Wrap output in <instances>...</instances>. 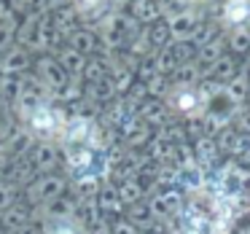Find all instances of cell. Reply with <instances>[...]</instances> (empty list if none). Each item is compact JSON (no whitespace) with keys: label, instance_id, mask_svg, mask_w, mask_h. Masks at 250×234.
<instances>
[{"label":"cell","instance_id":"obj_14","mask_svg":"<svg viewBox=\"0 0 250 234\" xmlns=\"http://www.w3.org/2000/svg\"><path fill=\"white\" fill-rule=\"evenodd\" d=\"M41 232L43 234H86L76 218H49V221H41Z\"/></svg>","mask_w":250,"mask_h":234},{"label":"cell","instance_id":"obj_9","mask_svg":"<svg viewBox=\"0 0 250 234\" xmlns=\"http://www.w3.org/2000/svg\"><path fill=\"white\" fill-rule=\"evenodd\" d=\"M94 202H97L100 213H103L105 218H108V215H119V213L124 210L121 196H119V191H116V183H108V180L100 183L97 194H94Z\"/></svg>","mask_w":250,"mask_h":234},{"label":"cell","instance_id":"obj_28","mask_svg":"<svg viewBox=\"0 0 250 234\" xmlns=\"http://www.w3.org/2000/svg\"><path fill=\"white\" fill-rule=\"evenodd\" d=\"M0 234H8V232H3V229H0Z\"/></svg>","mask_w":250,"mask_h":234},{"label":"cell","instance_id":"obj_18","mask_svg":"<svg viewBox=\"0 0 250 234\" xmlns=\"http://www.w3.org/2000/svg\"><path fill=\"white\" fill-rule=\"evenodd\" d=\"M17 27H19V19L17 17L6 19V22H0V54L17 43Z\"/></svg>","mask_w":250,"mask_h":234},{"label":"cell","instance_id":"obj_22","mask_svg":"<svg viewBox=\"0 0 250 234\" xmlns=\"http://www.w3.org/2000/svg\"><path fill=\"white\" fill-rule=\"evenodd\" d=\"M167 27H169V33H172L175 38H188V35L194 33V19L191 17H175Z\"/></svg>","mask_w":250,"mask_h":234},{"label":"cell","instance_id":"obj_6","mask_svg":"<svg viewBox=\"0 0 250 234\" xmlns=\"http://www.w3.org/2000/svg\"><path fill=\"white\" fill-rule=\"evenodd\" d=\"M27 223H35V215H33V207L22 199H19L17 205H11L8 210L0 213V229L8 232V234L19 232V229L27 226Z\"/></svg>","mask_w":250,"mask_h":234},{"label":"cell","instance_id":"obj_20","mask_svg":"<svg viewBox=\"0 0 250 234\" xmlns=\"http://www.w3.org/2000/svg\"><path fill=\"white\" fill-rule=\"evenodd\" d=\"M19 199H22V189H17L8 180H0V213L8 210L11 205H17Z\"/></svg>","mask_w":250,"mask_h":234},{"label":"cell","instance_id":"obj_13","mask_svg":"<svg viewBox=\"0 0 250 234\" xmlns=\"http://www.w3.org/2000/svg\"><path fill=\"white\" fill-rule=\"evenodd\" d=\"M27 86V76H0V100L6 103H17V97L24 92Z\"/></svg>","mask_w":250,"mask_h":234},{"label":"cell","instance_id":"obj_24","mask_svg":"<svg viewBox=\"0 0 250 234\" xmlns=\"http://www.w3.org/2000/svg\"><path fill=\"white\" fill-rule=\"evenodd\" d=\"M105 0H78V8L76 11H83V14H97L103 8Z\"/></svg>","mask_w":250,"mask_h":234},{"label":"cell","instance_id":"obj_4","mask_svg":"<svg viewBox=\"0 0 250 234\" xmlns=\"http://www.w3.org/2000/svg\"><path fill=\"white\" fill-rule=\"evenodd\" d=\"M30 162L38 170V175L57 172V167L62 164V151L51 140H38L33 146V151H30Z\"/></svg>","mask_w":250,"mask_h":234},{"label":"cell","instance_id":"obj_26","mask_svg":"<svg viewBox=\"0 0 250 234\" xmlns=\"http://www.w3.org/2000/svg\"><path fill=\"white\" fill-rule=\"evenodd\" d=\"M14 234H43V232H41V223H27V226H22Z\"/></svg>","mask_w":250,"mask_h":234},{"label":"cell","instance_id":"obj_23","mask_svg":"<svg viewBox=\"0 0 250 234\" xmlns=\"http://www.w3.org/2000/svg\"><path fill=\"white\" fill-rule=\"evenodd\" d=\"M108 223H110V234H140L135 229V223H129L126 218H113Z\"/></svg>","mask_w":250,"mask_h":234},{"label":"cell","instance_id":"obj_15","mask_svg":"<svg viewBox=\"0 0 250 234\" xmlns=\"http://www.w3.org/2000/svg\"><path fill=\"white\" fill-rule=\"evenodd\" d=\"M116 191H119L121 196V205L129 207V205H137V202H143V196H146V191H143V186L137 183V178H124L116 183Z\"/></svg>","mask_w":250,"mask_h":234},{"label":"cell","instance_id":"obj_19","mask_svg":"<svg viewBox=\"0 0 250 234\" xmlns=\"http://www.w3.org/2000/svg\"><path fill=\"white\" fill-rule=\"evenodd\" d=\"M172 103H175V108H178L180 113H188V116H191V113L196 110L199 97H196V92H191V89H180V92H175Z\"/></svg>","mask_w":250,"mask_h":234},{"label":"cell","instance_id":"obj_27","mask_svg":"<svg viewBox=\"0 0 250 234\" xmlns=\"http://www.w3.org/2000/svg\"><path fill=\"white\" fill-rule=\"evenodd\" d=\"M86 234H110V223H108V221H103L100 226H94L92 232H86Z\"/></svg>","mask_w":250,"mask_h":234},{"label":"cell","instance_id":"obj_5","mask_svg":"<svg viewBox=\"0 0 250 234\" xmlns=\"http://www.w3.org/2000/svg\"><path fill=\"white\" fill-rule=\"evenodd\" d=\"M30 65H33V54L17 43L0 54V76H27Z\"/></svg>","mask_w":250,"mask_h":234},{"label":"cell","instance_id":"obj_17","mask_svg":"<svg viewBox=\"0 0 250 234\" xmlns=\"http://www.w3.org/2000/svg\"><path fill=\"white\" fill-rule=\"evenodd\" d=\"M83 92H86V86H83L81 78H70V81H67V86L62 89L57 97H60L62 103L73 105V103H81V100H83Z\"/></svg>","mask_w":250,"mask_h":234},{"label":"cell","instance_id":"obj_25","mask_svg":"<svg viewBox=\"0 0 250 234\" xmlns=\"http://www.w3.org/2000/svg\"><path fill=\"white\" fill-rule=\"evenodd\" d=\"M67 6H73V0H49V14L60 11V8H67Z\"/></svg>","mask_w":250,"mask_h":234},{"label":"cell","instance_id":"obj_3","mask_svg":"<svg viewBox=\"0 0 250 234\" xmlns=\"http://www.w3.org/2000/svg\"><path fill=\"white\" fill-rule=\"evenodd\" d=\"M92 129H94L92 116H67L57 135L62 137L65 146H86L89 137H92Z\"/></svg>","mask_w":250,"mask_h":234},{"label":"cell","instance_id":"obj_8","mask_svg":"<svg viewBox=\"0 0 250 234\" xmlns=\"http://www.w3.org/2000/svg\"><path fill=\"white\" fill-rule=\"evenodd\" d=\"M67 46H70L73 51H78V54H83L86 60L100 51L97 33H94V30H89V27H81V24H78V27L73 30V35L67 38Z\"/></svg>","mask_w":250,"mask_h":234},{"label":"cell","instance_id":"obj_11","mask_svg":"<svg viewBox=\"0 0 250 234\" xmlns=\"http://www.w3.org/2000/svg\"><path fill=\"white\" fill-rule=\"evenodd\" d=\"M76 221L83 226V232H92L94 226H100V223H103V221H108V218H105L103 213H100L97 202H94V196H92V199H78Z\"/></svg>","mask_w":250,"mask_h":234},{"label":"cell","instance_id":"obj_12","mask_svg":"<svg viewBox=\"0 0 250 234\" xmlns=\"http://www.w3.org/2000/svg\"><path fill=\"white\" fill-rule=\"evenodd\" d=\"M49 17H51V24H54L57 35H60L62 41H67L73 35V30L78 27V11L73 6L60 8V11H51Z\"/></svg>","mask_w":250,"mask_h":234},{"label":"cell","instance_id":"obj_1","mask_svg":"<svg viewBox=\"0 0 250 234\" xmlns=\"http://www.w3.org/2000/svg\"><path fill=\"white\" fill-rule=\"evenodd\" d=\"M67 191H70V178H67V175L46 172V175H38V178L24 189V202H27L30 207H43V205H49V202L60 199Z\"/></svg>","mask_w":250,"mask_h":234},{"label":"cell","instance_id":"obj_7","mask_svg":"<svg viewBox=\"0 0 250 234\" xmlns=\"http://www.w3.org/2000/svg\"><path fill=\"white\" fill-rule=\"evenodd\" d=\"M35 178H38V170H35L33 162H30V153H27V156H22V159H11V162H8L6 180H8V183H14L17 189H27Z\"/></svg>","mask_w":250,"mask_h":234},{"label":"cell","instance_id":"obj_10","mask_svg":"<svg viewBox=\"0 0 250 234\" xmlns=\"http://www.w3.org/2000/svg\"><path fill=\"white\" fill-rule=\"evenodd\" d=\"M54 60L60 62V67L70 78H81L83 67H86V62H89L86 57L78 54V51H73L70 46H60V49H57V54H54Z\"/></svg>","mask_w":250,"mask_h":234},{"label":"cell","instance_id":"obj_16","mask_svg":"<svg viewBox=\"0 0 250 234\" xmlns=\"http://www.w3.org/2000/svg\"><path fill=\"white\" fill-rule=\"evenodd\" d=\"M156 17H159V8L151 0H135L132 3V19L135 22H153Z\"/></svg>","mask_w":250,"mask_h":234},{"label":"cell","instance_id":"obj_2","mask_svg":"<svg viewBox=\"0 0 250 234\" xmlns=\"http://www.w3.org/2000/svg\"><path fill=\"white\" fill-rule=\"evenodd\" d=\"M33 67H35V78H38V84L49 94H54V97L67 86V81H70V76L62 70L60 62H57L51 54H41L38 60L33 62Z\"/></svg>","mask_w":250,"mask_h":234},{"label":"cell","instance_id":"obj_21","mask_svg":"<svg viewBox=\"0 0 250 234\" xmlns=\"http://www.w3.org/2000/svg\"><path fill=\"white\" fill-rule=\"evenodd\" d=\"M248 14H250V0H229L223 17H226V22H242Z\"/></svg>","mask_w":250,"mask_h":234}]
</instances>
